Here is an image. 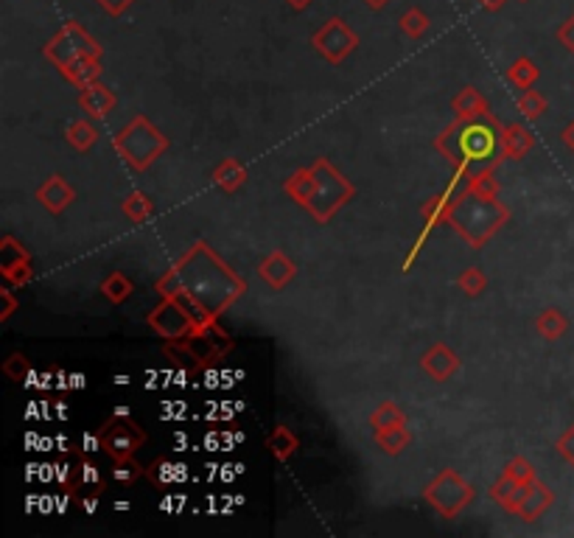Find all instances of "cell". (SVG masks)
<instances>
[{
	"label": "cell",
	"instance_id": "19",
	"mask_svg": "<svg viewBox=\"0 0 574 538\" xmlns=\"http://www.w3.org/2000/svg\"><path fill=\"white\" fill-rule=\"evenodd\" d=\"M62 76L76 84V88H90V84H96L101 79V60L99 56H79V60H73L71 65L60 68Z\"/></svg>",
	"mask_w": 574,
	"mask_h": 538
},
{
	"label": "cell",
	"instance_id": "32",
	"mask_svg": "<svg viewBox=\"0 0 574 538\" xmlns=\"http://www.w3.org/2000/svg\"><path fill=\"white\" fill-rule=\"evenodd\" d=\"M132 292H135V287H132V280H129L124 272H112V275H107L104 283H101V295H104L112 306L127 303Z\"/></svg>",
	"mask_w": 574,
	"mask_h": 538
},
{
	"label": "cell",
	"instance_id": "10",
	"mask_svg": "<svg viewBox=\"0 0 574 538\" xmlns=\"http://www.w3.org/2000/svg\"><path fill=\"white\" fill-rule=\"evenodd\" d=\"M311 45H314V51H317L325 62L342 65L359 48V37H356V32L342 17H331L328 23H323L320 32L311 37Z\"/></svg>",
	"mask_w": 574,
	"mask_h": 538
},
{
	"label": "cell",
	"instance_id": "44",
	"mask_svg": "<svg viewBox=\"0 0 574 538\" xmlns=\"http://www.w3.org/2000/svg\"><path fill=\"white\" fill-rule=\"evenodd\" d=\"M96 4L104 9V14H109V17H121L135 0H96Z\"/></svg>",
	"mask_w": 574,
	"mask_h": 538
},
{
	"label": "cell",
	"instance_id": "13",
	"mask_svg": "<svg viewBox=\"0 0 574 538\" xmlns=\"http://www.w3.org/2000/svg\"><path fill=\"white\" fill-rule=\"evenodd\" d=\"M459 367H463V359H459V354L454 348H448L446 343H435L432 348H428L423 356H420V371L435 379V382H448Z\"/></svg>",
	"mask_w": 574,
	"mask_h": 538
},
{
	"label": "cell",
	"instance_id": "37",
	"mask_svg": "<svg viewBox=\"0 0 574 538\" xmlns=\"http://www.w3.org/2000/svg\"><path fill=\"white\" fill-rule=\"evenodd\" d=\"M23 261H32L28 250L23 244H17L12 236H4V241H0V269H9V267L23 264Z\"/></svg>",
	"mask_w": 574,
	"mask_h": 538
},
{
	"label": "cell",
	"instance_id": "30",
	"mask_svg": "<svg viewBox=\"0 0 574 538\" xmlns=\"http://www.w3.org/2000/svg\"><path fill=\"white\" fill-rule=\"evenodd\" d=\"M409 440H412V435L407 429V423H404V427L376 429V443H379V448L384 451V455H390V458L400 455V451L409 446Z\"/></svg>",
	"mask_w": 574,
	"mask_h": 538
},
{
	"label": "cell",
	"instance_id": "35",
	"mask_svg": "<svg viewBox=\"0 0 574 538\" xmlns=\"http://www.w3.org/2000/svg\"><path fill=\"white\" fill-rule=\"evenodd\" d=\"M456 287L463 289V295H468V297H479L487 289V275L479 267H468V269L459 272Z\"/></svg>",
	"mask_w": 574,
	"mask_h": 538
},
{
	"label": "cell",
	"instance_id": "15",
	"mask_svg": "<svg viewBox=\"0 0 574 538\" xmlns=\"http://www.w3.org/2000/svg\"><path fill=\"white\" fill-rule=\"evenodd\" d=\"M258 275H261V280L267 283L269 289L280 292V289H286L295 280L297 264L289 256H286L283 250H272L269 256L261 261V267H258Z\"/></svg>",
	"mask_w": 574,
	"mask_h": 538
},
{
	"label": "cell",
	"instance_id": "9",
	"mask_svg": "<svg viewBox=\"0 0 574 538\" xmlns=\"http://www.w3.org/2000/svg\"><path fill=\"white\" fill-rule=\"evenodd\" d=\"M146 323L160 339H165V343L168 339H185L193 331L208 326V323L199 320L193 315V308L188 303H183L180 297H160V306L146 317Z\"/></svg>",
	"mask_w": 574,
	"mask_h": 538
},
{
	"label": "cell",
	"instance_id": "5",
	"mask_svg": "<svg viewBox=\"0 0 574 538\" xmlns=\"http://www.w3.org/2000/svg\"><path fill=\"white\" fill-rule=\"evenodd\" d=\"M311 168H314V180H317V188H314V196H311V203L306 205V211L314 216V222L328 224L334 219V213L342 205H348L356 196V185L344 175H339L336 168L331 165V160H325V157H317Z\"/></svg>",
	"mask_w": 574,
	"mask_h": 538
},
{
	"label": "cell",
	"instance_id": "43",
	"mask_svg": "<svg viewBox=\"0 0 574 538\" xmlns=\"http://www.w3.org/2000/svg\"><path fill=\"white\" fill-rule=\"evenodd\" d=\"M555 37H558V42H560V45H563V48L574 56V12H571V14L560 23V28H558V34H555Z\"/></svg>",
	"mask_w": 574,
	"mask_h": 538
},
{
	"label": "cell",
	"instance_id": "42",
	"mask_svg": "<svg viewBox=\"0 0 574 538\" xmlns=\"http://www.w3.org/2000/svg\"><path fill=\"white\" fill-rule=\"evenodd\" d=\"M555 448H558V455L574 468V423H571V427L555 440Z\"/></svg>",
	"mask_w": 574,
	"mask_h": 538
},
{
	"label": "cell",
	"instance_id": "48",
	"mask_svg": "<svg viewBox=\"0 0 574 538\" xmlns=\"http://www.w3.org/2000/svg\"><path fill=\"white\" fill-rule=\"evenodd\" d=\"M367 4V9H372V12H381V9H387L392 0H364Z\"/></svg>",
	"mask_w": 574,
	"mask_h": 538
},
{
	"label": "cell",
	"instance_id": "25",
	"mask_svg": "<svg viewBox=\"0 0 574 538\" xmlns=\"http://www.w3.org/2000/svg\"><path fill=\"white\" fill-rule=\"evenodd\" d=\"M267 448L272 451L275 460L286 463V460H292L297 451H300V440H297V435L289 427H275L267 435Z\"/></svg>",
	"mask_w": 574,
	"mask_h": 538
},
{
	"label": "cell",
	"instance_id": "3",
	"mask_svg": "<svg viewBox=\"0 0 574 538\" xmlns=\"http://www.w3.org/2000/svg\"><path fill=\"white\" fill-rule=\"evenodd\" d=\"M507 219H510V208L502 205L499 200H485V196L463 191L454 196V205L446 222L474 250H479L504 228Z\"/></svg>",
	"mask_w": 574,
	"mask_h": 538
},
{
	"label": "cell",
	"instance_id": "29",
	"mask_svg": "<svg viewBox=\"0 0 574 538\" xmlns=\"http://www.w3.org/2000/svg\"><path fill=\"white\" fill-rule=\"evenodd\" d=\"M407 423V412L400 410L395 401H381L376 410L370 412V427L376 429H390V427H404Z\"/></svg>",
	"mask_w": 574,
	"mask_h": 538
},
{
	"label": "cell",
	"instance_id": "18",
	"mask_svg": "<svg viewBox=\"0 0 574 538\" xmlns=\"http://www.w3.org/2000/svg\"><path fill=\"white\" fill-rule=\"evenodd\" d=\"M535 146V135L524 124L502 127V155L504 160H522Z\"/></svg>",
	"mask_w": 574,
	"mask_h": 538
},
{
	"label": "cell",
	"instance_id": "38",
	"mask_svg": "<svg viewBox=\"0 0 574 538\" xmlns=\"http://www.w3.org/2000/svg\"><path fill=\"white\" fill-rule=\"evenodd\" d=\"M140 477H146V468H143L140 463H135V458L127 460V463H112V479H115V483L132 486V483H137Z\"/></svg>",
	"mask_w": 574,
	"mask_h": 538
},
{
	"label": "cell",
	"instance_id": "7",
	"mask_svg": "<svg viewBox=\"0 0 574 538\" xmlns=\"http://www.w3.org/2000/svg\"><path fill=\"white\" fill-rule=\"evenodd\" d=\"M474 496H476V488L466 483L463 474L454 468L440 471L432 483L423 488V499L432 505L443 519H456L474 502Z\"/></svg>",
	"mask_w": 574,
	"mask_h": 538
},
{
	"label": "cell",
	"instance_id": "40",
	"mask_svg": "<svg viewBox=\"0 0 574 538\" xmlns=\"http://www.w3.org/2000/svg\"><path fill=\"white\" fill-rule=\"evenodd\" d=\"M4 272V280L12 283V287H23V283H28L34 278V269H32V261H23V264H14L9 269H0Z\"/></svg>",
	"mask_w": 574,
	"mask_h": 538
},
{
	"label": "cell",
	"instance_id": "2",
	"mask_svg": "<svg viewBox=\"0 0 574 538\" xmlns=\"http://www.w3.org/2000/svg\"><path fill=\"white\" fill-rule=\"evenodd\" d=\"M502 127L504 124H499V118H494L491 112L482 118H456L435 137V149L451 163V168L471 172L474 163L499 165L504 160Z\"/></svg>",
	"mask_w": 574,
	"mask_h": 538
},
{
	"label": "cell",
	"instance_id": "28",
	"mask_svg": "<svg viewBox=\"0 0 574 538\" xmlns=\"http://www.w3.org/2000/svg\"><path fill=\"white\" fill-rule=\"evenodd\" d=\"M124 216L135 224H143L155 216V200L146 191H132L124 200Z\"/></svg>",
	"mask_w": 574,
	"mask_h": 538
},
{
	"label": "cell",
	"instance_id": "22",
	"mask_svg": "<svg viewBox=\"0 0 574 538\" xmlns=\"http://www.w3.org/2000/svg\"><path fill=\"white\" fill-rule=\"evenodd\" d=\"M524 491H527V486L515 483L513 477H507V474L502 471V477L491 486V499L499 502L510 516H515V511H519V502H522Z\"/></svg>",
	"mask_w": 574,
	"mask_h": 538
},
{
	"label": "cell",
	"instance_id": "14",
	"mask_svg": "<svg viewBox=\"0 0 574 538\" xmlns=\"http://www.w3.org/2000/svg\"><path fill=\"white\" fill-rule=\"evenodd\" d=\"M34 200L53 216L65 213L73 203H76V191L73 185L62 177V175H51L34 193Z\"/></svg>",
	"mask_w": 574,
	"mask_h": 538
},
{
	"label": "cell",
	"instance_id": "31",
	"mask_svg": "<svg viewBox=\"0 0 574 538\" xmlns=\"http://www.w3.org/2000/svg\"><path fill=\"white\" fill-rule=\"evenodd\" d=\"M538 76H541V71H538V65L530 60V56H519V60H515L510 65V71H507V81L513 84V88H519V90H530L532 84L538 81Z\"/></svg>",
	"mask_w": 574,
	"mask_h": 538
},
{
	"label": "cell",
	"instance_id": "21",
	"mask_svg": "<svg viewBox=\"0 0 574 538\" xmlns=\"http://www.w3.org/2000/svg\"><path fill=\"white\" fill-rule=\"evenodd\" d=\"M451 109H454L456 118H482L491 112V104H487V99L476 88H466L454 96Z\"/></svg>",
	"mask_w": 574,
	"mask_h": 538
},
{
	"label": "cell",
	"instance_id": "39",
	"mask_svg": "<svg viewBox=\"0 0 574 538\" xmlns=\"http://www.w3.org/2000/svg\"><path fill=\"white\" fill-rule=\"evenodd\" d=\"M504 474L513 477L515 483H522V486H530L532 479H538V474H535V468H532V463H530L527 458H513V460L504 466Z\"/></svg>",
	"mask_w": 574,
	"mask_h": 538
},
{
	"label": "cell",
	"instance_id": "4",
	"mask_svg": "<svg viewBox=\"0 0 574 538\" xmlns=\"http://www.w3.org/2000/svg\"><path fill=\"white\" fill-rule=\"evenodd\" d=\"M112 146L121 155V160H127L132 172H146L157 157H163L168 152L171 140L146 116H135L118 135L112 137Z\"/></svg>",
	"mask_w": 574,
	"mask_h": 538
},
{
	"label": "cell",
	"instance_id": "26",
	"mask_svg": "<svg viewBox=\"0 0 574 538\" xmlns=\"http://www.w3.org/2000/svg\"><path fill=\"white\" fill-rule=\"evenodd\" d=\"M65 137H68V144L76 152H90L96 146V140H99V127L90 118H76V121L68 124Z\"/></svg>",
	"mask_w": 574,
	"mask_h": 538
},
{
	"label": "cell",
	"instance_id": "17",
	"mask_svg": "<svg viewBox=\"0 0 574 538\" xmlns=\"http://www.w3.org/2000/svg\"><path fill=\"white\" fill-rule=\"evenodd\" d=\"M79 107L84 116H90V118H107L115 109V93L109 88H104L101 81H96L90 88L79 90Z\"/></svg>",
	"mask_w": 574,
	"mask_h": 538
},
{
	"label": "cell",
	"instance_id": "8",
	"mask_svg": "<svg viewBox=\"0 0 574 538\" xmlns=\"http://www.w3.org/2000/svg\"><path fill=\"white\" fill-rule=\"evenodd\" d=\"M101 53H104L101 42L84 32V25L79 20H68L42 48V56L56 68L71 65L79 56H99L101 60Z\"/></svg>",
	"mask_w": 574,
	"mask_h": 538
},
{
	"label": "cell",
	"instance_id": "45",
	"mask_svg": "<svg viewBox=\"0 0 574 538\" xmlns=\"http://www.w3.org/2000/svg\"><path fill=\"white\" fill-rule=\"evenodd\" d=\"M0 300H4V311H0V323H6L9 317H12V311L17 308V300L12 297V292H0Z\"/></svg>",
	"mask_w": 574,
	"mask_h": 538
},
{
	"label": "cell",
	"instance_id": "24",
	"mask_svg": "<svg viewBox=\"0 0 574 538\" xmlns=\"http://www.w3.org/2000/svg\"><path fill=\"white\" fill-rule=\"evenodd\" d=\"M535 331L547 339V343H558V339L569 331V317L563 315L560 308H543L538 311V317H535Z\"/></svg>",
	"mask_w": 574,
	"mask_h": 538
},
{
	"label": "cell",
	"instance_id": "36",
	"mask_svg": "<svg viewBox=\"0 0 574 538\" xmlns=\"http://www.w3.org/2000/svg\"><path fill=\"white\" fill-rule=\"evenodd\" d=\"M146 477L152 479L155 486H171L177 483L183 477V466L180 463H171V460H157L146 468Z\"/></svg>",
	"mask_w": 574,
	"mask_h": 538
},
{
	"label": "cell",
	"instance_id": "34",
	"mask_svg": "<svg viewBox=\"0 0 574 538\" xmlns=\"http://www.w3.org/2000/svg\"><path fill=\"white\" fill-rule=\"evenodd\" d=\"M519 109H522V116L527 118V121H538L541 116H547V109H550V101H547V96L543 93H538V90H524L522 93V99H519Z\"/></svg>",
	"mask_w": 574,
	"mask_h": 538
},
{
	"label": "cell",
	"instance_id": "12",
	"mask_svg": "<svg viewBox=\"0 0 574 538\" xmlns=\"http://www.w3.org/2000/svg\"><path fill=\"white\" fill-rule=\"evenodd\" d=\"M104 491V477L99 471V466L90 458H79V463L71 468L68 474V494L76 499H84V505L90 507V499L99 496Z\"/></svg>",
	"mask_w": 574,
	"mask_h": 538
},
{
	"label": "cell",
	"instance_id": "6",
	"mask_svg": "<svg viewBox=\"0 0 574 538\" xmlns=\"http://www.w3.org/2000/svg\"><path fill=\"white\" fill-rule=\"evenodd\" d=\"M96 443L112 463H127L135 458V451L146 443V429H143L135 418H129L127 410H121L101 423L96 432Z\"/></svg>",
	"mask_w": 574,
	"mask_h": 538
},
{
	"label": "cell",
	"instance_id": "27",
	"mask_svg": "<svg viewBox=\"0 0 574 538\" xmlns=\"http://www.w3.org/2000/svg\"><path fill=\"white\" fill-rule=\"evenodd\" d=\"M494 168L496 165H485V168H479V172H474L463 191L485 196V200H499V180L494 175Z\"/></svg>",
	"mask_w": 574,
	"mask_h": 538
},
{
	"label": "cell",
	"instance_id": "20",
	"mask_svg": "<svg viewBox=\"0 0 574 538\" xmlns=\"http://www.w3.org/2000/svg\"><path fill=\"white\" fill-rule=\"evenodd\" d=\"M211 180L216 183L219 191H224V193H236V191L247 183V168H244L236 157H224V160L213 168Z\"/></svg>",
	"mask_w": 574,
	"mask_h": 538
},
{
	"label": "cell",
	"instance_id": "16",
	"mask_svg": "<svg viewBox=\"0 0 574 538\" xmlns=\"http://www.w3.org/2000/svg\"><path fill=\"white\" fill-rule=\"evenodd\" d=\"M555 502V494L550 486H543L541 479H532V483L527 486L522 502H519V511H515V516H519L522 522H538L543 514L550 511Z\"/></svg>",
	"mask_w": 574,
	"mask_h": 538
},
{
	"label": "cell",
	"instance_id": "11",
	"mask_svg": "<svg viewBox=\"0 0 574 538\" xmlns=\"http://www.w3.org/2000/svg\"><path fill=\"white\" fill-rule=\"evenodd\" d=\"M456 191H459V188H454V185H446L440 193L428 196V200L420 205L423 231H420V236L415 239V244H412V250H409V256L404 259V264H400V272H409V269H412V264L418 261V256H420V250H423L426 239L432 236V231L438 228V224H443V222L448 219V211H451V205H454V196H456Z\"/></svg>",
	"mask_w": 574,
	"mask_h": 538
},
{
	"label": "cell",
	"instance_id": "41",
	"mask_svg": "<svg viewBox=\"0 0 574 538\" xmlns=\"http://www.w3.org/2000/svg\"><path fill=\"white\" fill-rule=\"evenodd\" d=\"M25 371H28V359H25L23 354H12V356L4 362V373H6L12 382H23Z\"/></svg>",
	"mask_w": 574,
	"mask_h": 538
},
{
	"label": "cell",
	"instance_id": "33",
	"mask_svg": "<svg viewBox=\"0 0 574 538\" xmlns=\"http://www.w3.org/2000/svg\"><path fill=\"white\" fill-rule=\"evenodd\" d=\"M398 25H400V32H404L407 37L420 40V37H426V32H428V25H432V20H428V14H426L423 9L412 6V9H407L404 14H400Z\"/></svg>",
	"mask_w": 574,
	"mask_h": 538
},
{
	"label": "cell",
	"instance_id": "23",
	"mask_svg": "<svg viewBox=\"0 0 574 538\" xmlns=\"http://www.w3.org/2000/svg\"><path fill=\"white\" fill-rule=\"evenodd\" d=\"M314 188H317V180H314V168H311V165L297 168V172L283 183L286 196H292V200H295L300 208H306V205L311 203Z\"/></svg>",
	"mask_w": 574,
	"mask_h": 538
},
{
	"label": "cell",
	"instance_id": "46",
	"mask_svg": "<svg viewBox=\"0 0 574 538\" xmlns=\"http://www.w3.org/2000/svg\"><path fill=\"white\" fill-rule=\"evenodd\" d=\"M504 4H507V0H479V6H482L485 12H502Z\"/></svg>",
	"mask_w": 574,
	"mask_h": 538
},
{
	"label": "cell",
	"instance_id": "47",
	"mask_svg": "<svg viewBox=\"0 0 574 538\" xmlns=\"http://www.w3.org/2000/svg\"><path fill=\"white\" fill-rule=\"evenodd\" d=\"M560 137H563V144H566V146H569V149L574 152V121H571V124H569V127L563 129V135H560Z\"/></svg>",
	"mask_w": 574,
	"mask_h": 538
},
{
	"label": "cell",
	"instance_id": "49",
	"mask_svg": "<svg viewBox=\"0 0 574 538\" xmlns=\"http://www.w3.org/2000/svg\"><path fill=\"white\" fill-rule=\"evenodd\" d=\"M286 4H289L295 12H303V9H308L314 4V0H286Z\"/></svg>",
	"mask_w": 574,
	"mask_h": 538
},
{
	"label": "cell",
	"instance_id": "1",
	"mask_svg": "<svg viewBox=\"0 0 574 538\" xmlns=\"http://www.w3.org/2000/svg\"><path fill=\"white\" fill-rule=\"evenodd\" d=\"M155 289L160 297L188 303L202 323H219L224 311L247 292V283L216 256L208 241H196L174 267L163 272Z\"/></svg>",
	"mask_w": 574,
	"mask_h": 538
}]
</instances>
